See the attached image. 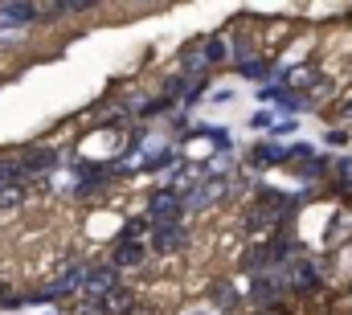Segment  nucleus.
Wrapping results in <instances>:
<instances>
[{
	"label": "nucleus",
	"instance_id": "nucleus-1",
	"mask_svg": "<svg viewBox=\"0 0 352 315\" xmlns=\"http://www.w3.org/2000/svg\"><path fill=\"white\" fill-rule=\"evenodd\" d=\"M221 58H226V45H221L217 37H201V41H192V45L180 50V70H184V74H205V70H213Z\"/></svg>",
	"mask_w": 352,
	"mask_h": 315
},
{
	"label": "nucleus",
	"instance_id": "nucleus-2",
	"mask_svg": "<svg viewBox=\"0 0 352 315\" xmlns=\"http://www.w3.org/2000/svg\"><path fill=\"white\" fill-rule=\"evenodd\" d=\"M188 209L184 188H156L148 201V221L152 226H180V213Z\"/></svg>",
	"mask_w": 352,
	"mask_h": 315
},
{
	"label": "nucleus",
	"instance_id": "nucleus-3",
	"mask_svg": "<svg viewBox=\"0 0 352 315\" xmlns=\"http://www.w3.org/2000/svg\"><path fill=\"white\" fill-rule=\"evenodd\" d=\"M115 287H123L119 283V270L115 266H90V279H87V287H82V303H102Z\"/></svg>",
	"mask_w": 352,
	"mask_h": 315
},
{
	"label": "nucleus",
	"instance_id": "nucleus-4",
	"mask_svg": "<svg viewBox=\"0 0 352 315\" xmlns=\"http://www.w3.org/2000/svg\"><path fill=\"white\" fill-rule=\"evenodd\" d=\"M16 164H21V176L33 180V176H45V172L58 168V152L45 148V144H33V148H25V152L16 156Z\"/></svg>",
	"mask_w": 352,
	"mask_h": 315
},
{
	"label": "nucleus",
	"instance_id": "nucleus-5",
	"mask_svg": "<svg viewBox=\"0 0 352 315\" xmlns=\"http://www.w3.org/2000/svg\"><path fill=\"white\" fill-rule=\"evenodd\" d=\"M283 274H287V291H291V295H307V291H316V283H320V270H316L311 258H295V262H287Z\"/></svg>",
	"mask_w": 352,
	"mask_h": 315
},
{
	"label": "nucleus",
	"instance_id": "nucleus-6",
	"mask_svg": "<svg viewBox=\"0 0 352 315\" xmlns=\"http://www.w3.org/2000/svg\"><path fill=\"white\" fill-rule=\"evenodd\" d=\"M226 188H230V180L209 176V180H201L197 188H188V193H184V201H188V209H209V205H217V201L226 197Z\"/></svg>",
	"mask_w": 352,
	"mask_h": 315
},
{
	"label": "nucleus",
	"instance_id": "nucleus-7",
	"mask_svg": "<svg viewBox=\"0 0 352 315\" xmlns=\"http://www.w3.org/2000/svg\"><path fill=\"white\" fill-rule=\"evenodd\" d=\"M184 246H188V230L184 226H156L152 230V250H160V254H176Z\"/></svg>",
	"mask_w": 352,
	"mask_h": 315
},
{
	"label": "nucleus",
	"instance_id": "nucleus-8",
	"mask_svg": "<svg viewBox=\"0 0 352 315\" xmlns=\"http://www.w3.org/2000/svg\"><path fill=\"white\" fill-rule=\"evenodd\" d=\"M144 258H148V241H119L115 254H111V266L131 270V266H144Z\"/></svg>",
	"mask_w": 352,
	"mask_h": 315
},
{
	"label": "nucleus",
	"instance_id": "nucleus-9",
	"mask_svg": "<svg viewBox=\"0 0 352 315\" xmlns=\"http://www.w3.org/2000/svg\"><path fill=\"white\" fill-rule=\"evenodd\" d=\"M90 307H98V315H131L135 312V291L131 287H115L102 303H90Z\"/></svg>",
	"mask_w": 352,
	"mask_h": 315
},
{
	"label": "nucleus",
	"instance_id": "nucleus-10",
	"mask_svg": "<svg viewBox=\"0 0 352 315\" xmlns=\"http://www.w3.org/2000/svg\"><path fill=\"white\" fill-rule=\"evenodd\" d=\"M283 86L295 94V90H307V86H320V74H316V66H291V70H283Z\"/></svg>",
	"mask_w": 352,
	"mask_h": 315
},
{
	"label": "nucleus",
	"instance_id": "nucleus-11",
	"mask_svg": "<svg viewBox=\"0 0 352 315\" xmlns=\"http://www.w3.org/2000/svg\"><path fill=\"white\" fill-rule=\"evenodd\" d=\"M283 160H291V148H278V144H258V148L250 152V164H254V168H274V164H283Z\"/></svg>",
	"mask_w": 352,
	"mask_h": 315
},
{
	"label": "nucleus",
	"instance_id": "nucleus-12",
	"mask_svg": "<svg viewBox=\"0 0 352 315\" xmlns=\"http://www.w3.org/2000/svg\"><path fill=\"white\" fill-rule=\"evenodd\" d=\"M0 17H4V21L25 25V21H37V17H45V12H41V8H33V4H4V8H0Z\"/></svg>",
	"mask_w": 352,
	"mask_h": 315
},
{
	"label": "nucleus",
	"instance_id": "nucleus-13",
	"mask_svg": "<svg viewBox=\"0 0 352 315\" xmlns=\"http://www.w3.org/2000/svg\"><path fill=\"white\" fill-rule=\"evenodd\" d=\"M238 70H242V74H246V78H266V74H270V62H266V58H250V62H242V66H238Z\"/></svg>",
	"mask_w": 352,
	"mask_h": 315
},
{
	"label": "nucleus",
	"instance_id": "nucleus-14",
	"mask_svg": "<svg viewBox=\"0 0 352 315\" xmlns=\"http://www.w3.org/2000/svg\"><path fill=\"white\" fill-rule=\"evenodd\" d=\"M21 197H25V184H0V209L21 205Z\"/></svg>",
	"mask_w": 352,
	"mask_h": 315
},
{
	"label": "nucleus",
	"instance_id": "nucleus-15",
	"mask_svg": "<svg viewBox=\"0 0 352 315\" xmlns=\"http://www.w3.org/2000/svg\"><path fill=\"white\" fill-rule=\"evenodd\" d=\"M295 127H299L295 119H278V123L270 127V135H295Z\"/></svg>",
	"mask_w": 352,
	"mask_h": 315
},
{
	"label": "nucleus",
	"instance_id": "nucleus-16",
	"mask_svg": "<svg viewBox=\"0 0 352 315\" xmlns=\"http://www.w3.org/2000/svg\"><path fill=\"white\" fill-rule=\"evenodd\" d=\"M291 156H295V160H307V164H311V160H316V152H311L307 144H295V148H291Z\"/></svg>",
	"mask_w": 352,
	"mask_h": 315
},
{
	"label": "nucleus",
	"instance_id": "nucleus-17",
	"mask_svg": "<svg viewBox=\"0 0 352 315\" xmlns=\"http://www.w3.org/2000/svg\"><path fill=\"white\" fill-rule=\"evenodd\" d=\"M217 303H221V307H230V303H234V287H226V283H221V287H217Z\"/></svg>",
	"mask_w": 352,
	"mask_h": 315
},
{
	"label": "nucleus",
	"instance_id": "nucleus-18",
	"mask_svg": "<svg viewBox=\"0 0 352 315\" xmlns=\"http://www.w3.org/2000/svg\"><path fill=\"white\" fill-rule=\"evenodd\" d=\"M324 168H328V164H324V160H311V164H303V176H320V172H324Z\"/></svg>",
	"mask_w": 352,
	"mask_h": 315
},
{
	"label": "nucleus",
	"instance_id": "nucleus-19",
	"mask_svg": "<svg viewBox=\"0 0 352 315\" xmlns=\"http://www.w3.org/2000/svg\"><path fill=\"white\" fill-rule=\"evenodd\" d=\"M254 127H258V131H270V127H274V119H270V115H254Z\"/></svg>",
	"mask_w": 352,
	"mask_h": 315
},
{
	"label": "nucleus",
	"instance_id": "nucleus-20",
	"mask_svg": "<svg viewBox=\"0 0 352 315\" xmlns=\"http://www.w3.org/2000/svg\"><path fill=\"white\" fill-rule=\"evenodd\" d=\"M340 115H344V119H352V98L344 102V107H340Z\"/></svg>",
	"mask_w": 352,
	"mask_h": 315
},
{
	"label": "nucleus",
	"instance_id": "nucleus-21",
	"mask_svg": "<svg viewBox=\"0 0 352 315\" xmlns=\"http://www.w3.org/2000/svg\"><path fill=\"white\" fill-rule=\"evenodd\" d=\"M258 315H283V312H278V307H263Z\"/></svg>",
	"mask_w": 352,
	"mask_h": 315
},
{
	"label": "nucleus",
	"instance_id": "nucleus-22",
	"mask_svg": "<svg viewBox=\"0 0 352 315\" xmlns=\"http://www.w3.org/2000/svg\"><path fill=\"white\" fill-rule=\"evenodd\" d=\"M131 315H152V312H131Z\"/></svg>",
	"mask_w": 352,
	"mask_h": 315
}]
</instances>
